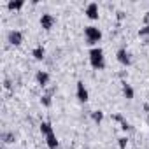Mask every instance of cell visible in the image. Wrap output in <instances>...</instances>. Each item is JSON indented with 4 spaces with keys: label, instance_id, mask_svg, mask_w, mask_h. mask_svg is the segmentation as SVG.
<instances>
[{
    "label": "cell",
    "instance_id": "cell-1",
    "mask_svg": "<svg viewBox=\"0 0 149 149\" xmlns=\"http://www.w3.org/2000/svg\"><path fill=\"white\" fill-rule=\"evenodd\" d=\"M90 63L95 70H102L105 68V56H104V49L102 47H91L90 49Z\"/></svg>",
    "mask_w": 149,
    "mask_h": 149
},
{
    "label": "cell",
    "instance_id": "cell-2",
    "mask_svg": "<svg viewBox=\"0 0 149 149\" xmlns=\"http://www.w3.org/2000/svg\"><path fill=\"white\" fill-rule=\"evenodd\" d=\"M84 37H86V40H88V44H97V42H100L102 40V30L98 28V26H93V25H88V26H84Z\"/></svg>",
    "mask_w": 149,
    "mask_h": 149
},
{
    "label": "cell",
    "instance_id": "cell-3",
    "mask_svg": "<svg viewBox=\"0 0 149 149\" xmlns=\"http://www.w3.org/2000/svg\"><path fill=\"white\" fill-rule=\"evenodd\" d=\"M116 58H118V61H119L121 65H125V67H130V65H132V56H130V53H128V49H126V47L118 49Z\"/></svg>",
    "mask_w": 149,
    "mask_h": 149
},
{
    "label": "cell",
    "instance_id": "cell-4",
    "mask_svg": "<svg viewBox=\"0 0 149 149\" xmlns=\"http://www.w3.org/2000/svg\"><path fill=\"white\" fill-rule=\"evenodd\" d=\"M76 95H77L79 102H83V104H86V102H88L90 93H88V90H86V86H84V83H83V81H77V84H76Z\"/></svg>",
    "mask_w": 149,
    "mask_h": 149
},
{
    "label": "cell",
    "instance_id": "cell-5",
    "mask_svg": "<svg viewBox=\"0 0 149 149\" xmlns=\"http://www.w3.org/2000/svg\"><path fill=\"white\" fill-rule=\"evenodd\" d=\"M40 26L44 28V30H51L53 28V25L56 23V19H54V16L53 14H49V13H44L42 16H40Z\"/></svg>",
    "mask_w": 149,
    "mask_h": 149
},
{
    "label": "cell",
    "instance_id": "cell-6",
    "mask_svg": "<svg viewBox=\"0 0 149 149\" xmlns=\"http://www.w3.org/2000/svg\"><path fill=\"white\" fill-rule=\"evenodd\" d=\"M7 42L13 44V46H19V44L23 42V32H19V30H11V32L7 33Z\"/></svg>",
    "mask_w": 149,
    "mask_h": 149
},
{
    "label": "cell",
    "instance_id": "cell-7",
    "mask_svg": "<svg viewBox=\"0 0 149 149\" xmlns=\"http://www.w3.org/2000/svg\"><path fill=\"white\" fill-rule=\"evenodd\" d=\"M84 14H86L90 19H93V21L98 19V16H100V14H98V4H97V2H90V4L86 6V9H84Z\"/></svg>",
    "mask_w": 149,
    "mask_h": 149
},
{
    "label": "cell",
    "instance_id": "cell-8",
    "mask_svg": "<svg viewBox=\"0 0 149 149\" xmlns=\"http://www.w3.org/2000/svg\"><path fill=\"white\" fill-rule=\"evenodd\" d=\"M35 79H37V84H40L42 88L47 86V84H49V72H46V70H39V72L35 74Z\"/></svg>",
    "mask_w": 149,
    "mask_h": 149
},
{
    "label": "cell",
    "instance_id": "cell-9",
    "mask_svg": "<svg viewBox=\"0 0 149 149\" xmlns=\"http://www.w3.org/2000/svg\"><path fill=\"white\" fill-rule=\"evenodd\" d=\"M121 90H123V97H125L126 100H132V98L135 97L133 86H132V84H128L126 81H123V83H121Z\"/></svg>",
    "mask_w": 149,
    "mask_h": 149
},
{
    "label": "cell",
    "instance_id": "cell-10",
    "mask_svg": "<svg viewBox=\"0 0 149 149\" xmlns=\"http://www.w3.org/2000/svg\"><path fill=\"white\" fill-rule=\"evenodd\" d=\"M32 56L35 58V60H44L46 58V49H44V46H35L33 47V51H32Z\"/></svg>",
    "mask_w": 149,
    "mask_h": 149
},
{
    "label": "cell",
    "instance_id": "cell-11",
    "mask_svg": "<svg viewBox=\"0 0 149 149\" xmlns=\"http://www.w3.org/2000/svg\"><path fill=\"white\" fill-rule=\"evenodd\" d=\"M46 144H47V147H49V149H58V147H60L58 137H56L54 133H51V135H47V137H46Z\"/></svg>",
    "mask_w": 149,
    "mask_h": 149
},
{
    "label": "cell",
    "instance_id": "cell-12",
    "mask_svg": "<svg viewBox=\"0 0 149 149\" xmlns=\"http://www.w3.org/2000/svg\"><path fill=\"white\" fill-rule=\"evenodd\" d=\"M23 6H25L23 0H9L7 2V9L9 11H19V9H23Z\"/></svg>",
    "mask_w": 149,
    "mask_h": 149
},
{
    "label": "cell",
    "instance_id": "cell-13",
    "mask_svg": "<svg viewBox=\"0 0 149 149\" xmlns=\"http://www.w3.org/2000/svg\"><path fill=\"white\" fill-rule=\"evenodd\" d=\"M39 128H40V133H42L44 137H47V135L54 133V132H53V126H51V123H49V121H42Z\"/></svg>",
    "mask_w": 149,
    "mask_h": 149
},
{
    "label": "cell",
    "instance_id": "cell-14",
    "mask_svg": "<svg viewBox=\"0 0 149 149\" xmlns=\"http://www.w3.org/2000/svg\"><path fill=\"white\" fill-rule=\"evenodd\" d=\"M91 119H93L97 125H100V123L104 121V112H102V111H93V112H91Z\"/></svg>",
    "mask_w": 149,
    "mask_h": 149
},
{
    "label": "cell",
    "instance_id": "cell-15",
    "mask_svg": "<svg viewBox=\"0 0 149 149\" xmlns=\"http://www.w3.org/2000/svg\"><path fill=\"white\" fill-rule=\"evenodd\" d=\"M139 37L146 39V40H147V44H149V23H147V25H144V26L139 30Z\"/></svg>",
    "mask_w": 149,
    "mask_h": 149
},
{
    "label": "cell",
    "instance_id": "cell-16",
    "mask_svg": "<svg viewBox=\"0 0 149 149\" xmlns=\"http://www.w3.org/2000/svg\"><path fill=\"white\" fill-rule=\"evenodd\" d=\"M40 104L44 105V107H51V104H53V100H51V95L47 93V95H42V98H40Z\"/></svg>",
    "mask_w": 149,
    "mask_h": 149
},
{
    "label": "cell",
    "instance_id": "cell-17",
    "mask_svg": "<svg viewBox=\"0 0 149 149\" xmlns=\"http://www.w3.org/2000/svg\"><path fill=\"white\" fill-rule=\"evenodd\" d=\"M2 140L6 144H13L14 142V133H2Z\"/></svg>",
    "mask_w": 149,
    "mask_h": 149
},
{
    "label": "cell",
    "instance_id": "cell-18",
    "mask_svg": "<svg viewBox=\"0 0 149 149\" xmlns=\"http://www.w3.org/2000/svg\"><path fill=\"white\" fill-rule=\"evenodd\" d=\"M118 146H119V149H126V146H128V137H119V139H118Z\"/></svg>",
    "mask_w": 149,
    "mask_h": 149
},
{
    "label": "cell",
    "instance_id": "cell-19",
    "mask_svg": "<svg viewBox=\"0 0 149 149\" xmlns=\"http://www.w3.org/2000/svg\"><path fill=\"white\" fill-rule=\"evenodd\" d=\"M112 119H114V121H118V123H123V121H125L123 114H112Z\"/></svg>",
    "mask_w": 149,
    "mask_h": 149
},
{
    "label": "cell",
    "instance_id": "cell-20",
    "mask_svg": "<svg viewBox=\"0 0 149 149\" xmlns=\"http://www.w3.org/2000/svg\"><path fill=\"white\" fill-rule=\"evenodd\" d=\"M121 128H123V130H125V132H128V130H132V125H130V123H128V121H126V119H125V121H123V123H121Z\"/></svg>",
    "mask_w": 149,
    "mask_h": 149
},
{
    "label": "cell",
    "instance_id": "cell-21",
    "mask_svg": "<svg viewBox=\"0 0 149 149\" xmlns=\"http://www.w3.org/2000/svg\"><path fill=\"white\" fill-rule=\"evenodd\" d=\"M116 18H118L119 21H121V19H125V13H123V11H118V13H116Z\"/></svg>",
    "mask_w": 149,
    "mask_h": 149
},
{
    "label": "cell",
    "instance_id": "cell-22",
    "mask_svg": "<svg viewBox=\"0 0 149 149\" xmlns=\"http://www.w3.org/2000/svg\"><path fill=\"white\" fill-rule=\"evenodd\" d=\"M144 111H146V112H149V104H144Z\"/></svg>",
    "mask_w": 149,
    "mask_h": 149
},
{
    "label": "cell",
    "instance_id": "cell-23",
    "mask_svg": "<svg viewBox=\"0 0 149 149\" xmlns=\"http://www.w3.org/2000/svg\"><path fill=\"white\" fill-rule=\"evenodd\" d=\"M147 123H149V118H147Z\"/></svg>",
    "mask_w": 149,
    "mask_h": 149
}]
</instances>
